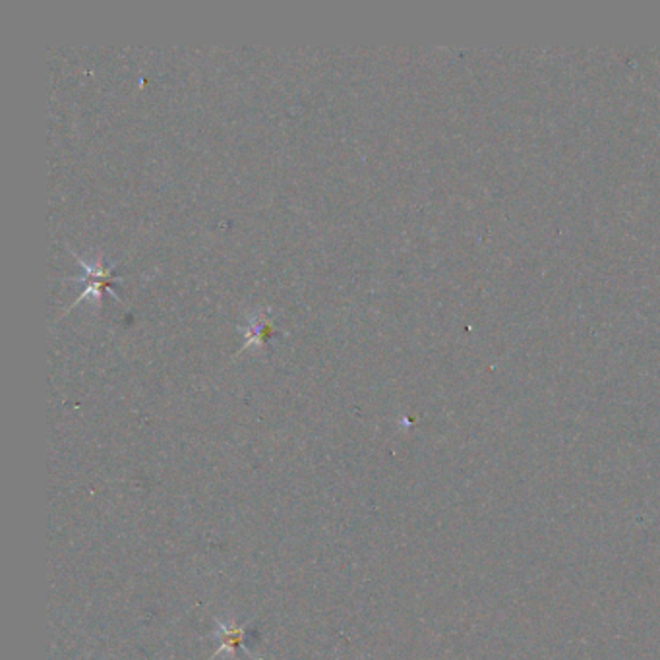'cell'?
I'll list each match as a JSON object with an SVG mask.
<instances>
[{"mask_svg":"<svg viewBox=\"0 0 660 660\" xmlns=\"http://www.w3.org/2000/svg\"><path fill=\"white\" fill-rule=\"evenodd\" d=\"M248 622L243 625H238L235 622H223V620H215V630H213V639L218 641V648L210 660H215L219 655L227 653L229 656H235L238 648H246L244 645V635H246ZM248 651V648H246Z\"/></svg>","mask_w":660,"mask_h":660,"instance_id":"obj_1","label":"cell"}]
</instances>
